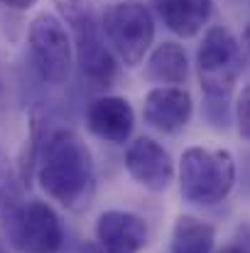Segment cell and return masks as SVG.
Here are the masks:
<instances>
[{"label":"cell","instance_id":"9c48e42d","mask_svg":"<svg viewBox=\"0 0 250 253\" xmlns=\"http://www.w3.org/2000/svg\"><path fill=\"white\" fill-rule=\"evenodd\" d=\"M96 241L106 253H140L147 246V224L130 211H103L96 221Z\"/></svg>","mask_w":250,"mask_h":253},{"label":"cell","instance_id":"2e32d148","mask_svg":"<svg viewBox=\"0 0 250 253\" xmlns=\"http://www.w3.org/2000/svg\"><path fill=\"white\" fill-rule=\"evenodd\" d=\"M62 15L76 27L79 22L88 20L91 17V2L88 0H57Z\"/></svg>","mask_w":250,"mask_h":253},{"label":"cell","instance_id":"6da1fadb","mask_svg":"<svg viewBox=\"0 0 250 253\" xmlns=\"http://www.w3.org/2000/svg\"><path fill=\"white\" fill-rule=\"evenodd\" d=\"M37 182L49 199L67 209L88 204L96 168L91 150L74 130H57L44 138L37 158Z\"/></svg>","mask_w":250,"mask_h":253},{"label":"cell","instance_id":"44dd1931","mask_svg":"<svg viewBox=\"0 0 250 253\" xmlns=\"http://www.w3.org/2000/svg\"><path fill=\"white\" fill-rule=\"evenodd\" d=\"M81 253H106V251L98 246V241H86L81 246Z\"/></svg>","mask_w":250,"mask_h":253},{"label":"cell","instance_id":"ac0fdd59","mask_svg":"<svg viewBox=\"0 0 250 253\" xmlns=\"http://www.w3.org/2000/svg\"><path fill=\"white\" fill-rule=\"evenodd\" d=\"M218 253H250V239H236L233 244H228V246H223Z\"/></svg>","mask_w":250,"mask_h":253},{"label":"cell","instance_id":"e0dca14e","mask_svg":"<svg viewBox=\"0 0 250 253\" xmlns=\"http://www.w3.org/2000/svg\"><path fill=\"white\" fill-rule=\"evenodd\" d=\"M236 123H238L241 138H246L250 143V84L241 91V96L236 101Z\"/></svg>","mask_w":250,"mask_h":253},{"label":"cell","instance_id":"52a82bcc","mask_svg":"<svg viewBox=\"0 0 250 253\" xmlns=\"http://www.w3.org/2000/svg\"><path fill=\"white\" fill-rule=\"evenodd\" d=\"M125 169L140 187L150 192H165L174 179L172 155L152 138H138L135 143L128 145Z\"/></svg>","mask_w":250,"mask_h":253},{"label":"cell","instance_id":"4fadbf2b","mask_svg":"<svg viewBox=\"0 0 250 253\" xmlns=\"http://www.w3.org/2000/svg\"><path fill=\"white\" fill-rule=\"evenodd\" d=\"M216 229L196 216H177L172 229V253H214Z\"/></svg>","mask_w":250,"mask_h":253},{"label":"cell","instance_id":"7c38bea8","mask_svg":"<svg viewBox=\"0 0 250 253\" xmlns=\"http://www.w3.org/2000/svg\"><path fill=\"white\" fill-rule=\"evenodd\" d=\"M160 17L179 37H194L201 32L211 15V0H155Z\"/></svg>","mask_w":250,"mask_h":253},{"label":"cell","instance_id":"ba28073f","mask_svg":"<svg viewBox=\"0 0 250 253\" xmlns=\"http://www.w3.org/2000/svg\"><path fill=\"white\" fill-rule=\"evenodd\" d=\"M194 113V101L186 88L179 86H157L145 96L143 103V116L145 121L167 135L181 133Z\"/></svg>","mask_w":250,"mask_h":253},{"label":"cell","instance_id":"ffe728a7","mask_svg":"<svg viewBox=\"0 0 250 253\" xmlns=\"http://www.w3.org/2000/svg\"><path fill=\"white\" fill-rule=\"evenodd\" d=\"M241 49H243V59L250 62V25L243 30V47Z\"/></svg>","mask_w":250,"mask_h":253},{"label":"cell","instance_id":"7402d4cb","mask_svg":"<svg viewBox=\"0 0 250 253\" xmlns=\"http://www.w3.org/2000/svg\"><path fill=\"white\" fill-rule=\"evenodd\" d=\"M0 253H7L5 251V246H2V241H0Z\"/></svg>","mask_w":250,"mask_h":253},{"label":"cell","instance_id":"8992f818","mask_svg":"<svg viewBox=\"0 0 250 253\" xmlns=\"http://www.w3.org/2000/svg\"><path fill=\"white\" fill-rule=\"evenodd\" d=\"M5 224L22 253H59L64 244L62 221L47 202H25Z\"/></svg>","mask_w":250,"mask_h":253},{"label":"cell","instance_id":"7a4b0ae2","mask_svg":"<svg viewBox=\"0 0 250 253\" xmlns=\"http://www.w3.org/2000/svg\"><path fill=\"white\" fill-rule=\"evenodd\" d=\"M236 184V160L228 150L194 145L181 153L179 187L181 197L199 207L223 202Z\"/></svg>","mask_w":250,"mask_h":253},{"label":"cell","instance_id":"5b68a950","mask_svg":"<svg viewBox=\"0 0 250 253\" xmlns=\"http://www.w3.org/2000/svg\"><path fill=\"white\" fill-rule=\"evenodd\" d=\"M30 59L47 84H64L71 72V40L54 15H39L30 25Z\"/></svg>","mask_w":250,"mask_h":253},{"label":"cell","instance_id":"d6986e66","mask_svg":"<svg viewBox=\"0 0 250 253\" xmlns=\"http://www.w3.org/2000/svg\"><path fill=\"white\" fill-rule=\"evenodd\" d=\"M5 7H10V10H30L37 0H0Z\"/></svg>","mask_w":250,"mask_h":253},{"label":"cell","instance_id":"3957f363","mask_svg":"<svg viewBox=\"0 0 250 253\" xmlns=\"http://www.w3.org/2000/svg\"><path fill=\"white\" fill-rule=\"evenodd\" d=\"M243 49L228 27H211L196 52V74L201 91L211 101H226L243 72Z\"/></svg>","mask_w":250,"mask_h":253},{"label":"cell","instance_id":"9a60e30c","mask_svg":"<svg viewBox=\"0 0 250 253\" xmlns=\"http://www.w3.org/2000/svg\"><path fill=\"white\" fill-rule=\"evenodd\" d=\"M22 179L15 169L7 165V160L0 158V211L7 221L20 207H22Z\"/></svg>","mask_w":250,"mask_h":253},{"label":"cell","instance_id":"277c9868","mask_svg":"<svg viewBox=\"0 0 250 253\" xmlns=\"http://www.w3.org/2000/svg\"><path fill=\"white\" fill-rule=\"evenodd\" d=\"M101 32L110 52L128 67L143 62L155 40V22L150 10L138 0H123L106 7L101 17Z\"/></svg>","mask_w":250,"mask_h":253},{"label":"cell","instance_id":"5bb4252c","mask_svg":"<svg viewBox=\"0 0 250 253\" xmlns=\"http://www.w3.org/2000/svg\"><path fill=\"white\" fill-rule=\"evenodd\" d=\"M189 62L186 52L177 42H162L147 62V77L157 84H181L186 82Z\"/></svg>","mask_w":250,"mask_h":253},{"label":"cell","instance_id":"30bf717a","mask_svg":"<svg viewBox=\"0 0 250 253\" xmlns=\"http://www.w3.org/2000/svg\"><path fill=\"white\" fill-rule=\"evenodd\" d=\"M86 123L96 138L113 143V145H123V143H128V138L135 128V113H133V106L128 103V98L101 96L88 106Z\"/></svg>","mask_w":250,"mask_h":253},{"label":"cell","instance_id":"8fae6325","mask_svg":"<svg viewBox=\"0 0 250 253\" xmlns=\"http://www.w3.org/2000/svg\"><path fill=\"white\" fill-rule=\"evenodd\" d=\"M76 57L83 77L96 86H108L115 77V54L101 40L93 20H83L76 27Z\"/></svg>","mask_w":250,"mask_h":253}]
</instances>
